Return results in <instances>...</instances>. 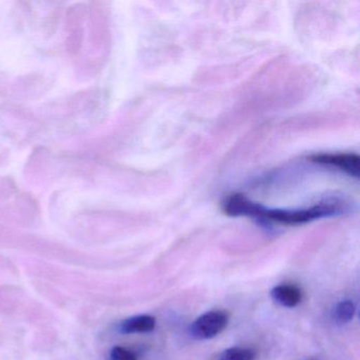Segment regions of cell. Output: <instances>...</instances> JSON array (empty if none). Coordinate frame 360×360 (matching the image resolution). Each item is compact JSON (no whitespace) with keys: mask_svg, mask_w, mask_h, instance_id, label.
Wrapping results in <instances>:
<instances>
[{"mask_svg":"<svg viewBox=\"0 0 360 360\" xmlns=\"http://www.w3.org/2000/svg\"><path fill=\"white\" fill-rule=\"evenodd\" d=\"M223 210L231 217H252L265 222L298 225L341 214L342 205L337 201H326L302 210H271L235 193L225 200Z\"/></svg>","mask_w":360,"mask_h":360,"instance_id":"cell-1","label":"cell"},{"mask_svg":"<svg viewBox=\"0 0 360 360\" xmlns=\"http://www.w3.org/2000/svg\"><path fill=\"white\" fill-rule=\"evenodd\" d=\"M256 352L250 347H235L225 349L219 355L218 360H255Z\"/></svg>","mask_w":360,"mask_h":360,"instance_id":"cell-7","label":"cell"},{"mask_svg":"<svg viewBox=\"0 0 360 360\" xmlns=\"http://www.w3.org/2000/svg\"><path fill=\"white\" fill-rule=\"evenodd\" d=\"M109 360H138L136 354L123 347H115L109 354Z\"/></svg>","mask_w":360,"mask_h":360,"instance_id":"cell-8","label":"cell"},{"mask_svg":"<svg viewBox=\"0 0 360 360\" xmlns=\"http://www.w3.org/2000/svg\"><path fill=\"white\" fill-rule=\"evenodd\" d=\"M229 315L227 311L214 309L198 317L191 324L189 332L197 340L214 338L229 326Z\"/></svg>","mask_w":360,"mask_h":360,"instance_id":"cell-2","label":"cell"},{"mask_svg":"<svg viewBox=\"0 0 360 360\" xmlns=\"http://www.w3.org/2000/svg\"><path fill=\"white\" fill-rule=\"evenodd\" d=\"M271 297L281 307L292 309L302 300V292L294 284H280L271 290Z\"/></svg>","mask_w":360,"mask_h":360,"instance_id":"cell-4","label":"cell"},{"mask_svg":"<svg viewBox=\"0 0 360 360\" xmlns=\"http://www.w3.org/2000/svg\"><path fill=\"white\" fill-rule=\"evenodd\" d=\"M356 313V307L353 301L342 300L337 303L333 311V317L338 324H347L353 320Z\"/></svg>","mask_w":360,"mask_h":360,"instance_id":"cell-6","label":"cell"},{"mask_svg":"<svg viewBox=\"0 0 360 360\" xmlns=\"http://www.w3.org/2000/svg\"><path fill=\"white\" fill-rule=\"evenodd\" d=\"M316 163L333 166L347 172L349 176H359V158L355 155H319L311 158Z\"/></svg>","mask_w":360,"mask_h":360,"instance_id":"cell-3","label":"cell"},{"mask_svg":"<svg viewBox=\"0 0 360 360\" xmlns=\"http://www.w3.org/2000/svg\"><path fill=\"white\" fill-rule=\"evenodd\" d=\"M157 326L155 318L150 315H136L123 320L120 323L119 330L122 334H144L153 332Z\"/></svg>","mask_w":360,"mask_h":360,"instance_id":"cell-5","label":"cell"}]
</instances>
